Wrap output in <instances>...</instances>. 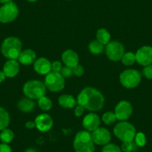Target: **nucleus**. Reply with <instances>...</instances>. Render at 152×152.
I'll list each match as a JSON object with an SVG mask.
<instances>
[{
	"label": "nucleus",
	"instance_id": "1",
	"mask_svg": "<svg viewBox=\"0 0 152 152\" xmlns=\"http://www.w3.org/2000/svg\"><path fill=\"white\" fill-rule=\"evenodd\" d=\"M77 103L90 111L100 110L104 104L103 95L93 87H87L81 91L77 98Z\"/></svg>",
	"mask_w": 152,
	"mask_h": 152
},
{
	"label": "nucleus",
	"instance_id": "2",
	"mask_svg": "<svg viewBox=\"0 0 152 152\" xmlns=\"http://www.w3.org/2000/svg\"><path fill=\"white\" fill-rule=\"evenodd\" d=\"M22 42L19 38L9 37L2 42L1 52L8 60H17L22 52Z\"/></svg>",
	"mask_w": 152,
	"mask_h": 152
},
{
	"label": "nucleus",
	"instance_id": "3",
	"mask_svg": "<svg viewBox=\"0 0 152 152\" xmlns=\"http://www.w3.org/2000/svg\"><path fill=\"white\" fill-rule=\"evenodd\" d=\"M73 148L75 152H95V143L87 131H79L75 137Z\"/></svg>",
	"mask_w": 152,
	"mask_h": 152
},
{
	"label": "nucleus",
	"instance_id": "4",
	"mask_svg": "<svg viewBox=\"0 0 152 152\" xmlns=\"http://www.w3.org/2000/svg\"><path fill=\"white\" fill-rule=\"evenodd\" d=\"M46 87L43 82L38 80L28 81L24 84L23 93L26 97L31 99H39L42 96H45Z\"/></svg>",
	"mask_w": 152,
	"mask_h": 152
},
{
	"label": "nucleus",
	"instance_id": "5",
	"mask_svg": "<svg viewBox=\"0 0 152 152\" xmlns=\"http://www.w3.org/2000/svg\"><path fill=\"white\" fill-rule=\"evenodd\" d=\"M113 134L122 142L133 141L136 135V128L132 124L122 121L113 128Z\"/></svg>",
	"mask_w": 152,
	"mask_h": 152
},
{
	"label": "nucleus",
	"instance_id": "6",
	"mask_svg": "<svg viewBox=\"0 0 152 152\" xmlns=\"http://www.w3.org/2000/svg\"><path fill=\"white\" fill-rule=\"evenodd\" d=\"M142 80L141 73L137 69H130L122 72L119 76L121 84L125 88L133 89L140 84Z\"/></svg>",
	"mask_w": 152,
	"mask_h": 152
},
{
	"label": "nucleus",
	"instance_id": "7",
	"mask_svg": "<svg viewBox=\"0 0 152 152\" xmlns=\"http://www.w3.org/2000/svg\"><path fill=\"white\" fill-rule=\"evenodd\" d=\"M44 84L46 88L53 93L61 91L65 87V81L64 77L60 72H50L49 74L46 75Z\"/></svg>",
	"mask_w": 152,
	"mask_h": 152
},
{
	"label": "nucleus",
	"instance_id": "8",
	"mask_svg": "<svg viewBox=\"0 0 152 152\" xmlns=\"http://www.w3.org/2000/svg\"><path fill=\"white\" fill-rule=\"evenodd\" d=\"M19 9L14 2L4 4L0 7V23H10L18 17Z\"/></svg>",
	"mask_w": 152,
	"mask_h": 152
},
{
	"label": "nucleus",
	"instance_id": "9",
	"mask_svg": "<svg viewBox=\"0 0 152 152\" xmlns=\"http://www.w3.org/2000/svg\"><path fill=\"white\" fill-rule=\"evenodd\" d=\"M105 52L109 60L112 61H121L125 54V48L119 42L110 41L106 45Z\"/></svg>",
	"mask_w": 152,
	"mask_h": 152
},
{
	"label": "nucleus",
	"instance_id": "10",
	"mask_svg": "<svg viewBox=\"0 0 152 152\" xmlns=\"http://www.w3.org/2000/svg\"><path fill=\"white\" fill-rule=\"evenodd\" d=\"M133 112L132 105L127 101H121L116 104L114 113L116 119L120 121L128 120Z\"/></svg>",
	"mask_w": 152,
	"mask_h": 152
},
{
	"label": "nucleus",
	"instance_id": "11",
	"mask_svg": "<svg viewBox=\"0 0 152 152\" xmlns=\"http://www.w3.org/2000/svg\"><path fill=\"white\" fill-rule=\"evenodd\" d=\"M136 61L140 65L146 66L152 64V46H144L136 52Z\"/></svg>",
	"mask_w": 152,
	"mask_h": 152
},
{
	"label": "nucleus",
	"instance_id": "12",
	"mask_svg": "<svg viewBox=\"0 0 152 152\" xmlns=\"http://www.w3.org/2000/svg\"><path fill=\"white\" fill-rule=\"evenodd\" d=\"M91 136L94 143L98 145L104 146L110 143L111 140V134L110 131L102 127H99L97 129L93 131Z\"/></svg>",
	"mask_w": 152,
	"mask_h": 152
},
{
	"label": "nucleus",
	"instance_id": "13",
	"mask_svg": "<svg viewBox=\"0 0 152 152\" xmlns=\"http://www.w3.org/2000/svg\"><path fill=\"white\" fill-rule=\"evenodd\" d=\"M35 127L40 132H47L52 129L53 126L52 118L47 113H42L38 115L34 121Z\"/></svg>",
	"mask_w": 152,
	"mask_h": 152
},
{
	"label": "nucleus",
	"instance_id": "14",
	"mask_svg": "<svg viewBox=\"0 0 152 152\" xmlns=\"http://www.w3.org/2000/svg\"><path fill=\"white\" fill-rule=\"evenodd\" d=\"M82 125L86 131L93 132L100 125V118L95 113H90L83 119Z\"/></svg>",
	"mask_w": 152,
	"mask_h": 152
},
{
	"label": "nucleus",
	"instance_id": "15",
	"mask_svg": "<svg viewBox=\"0 0 152 152\" xmlns=\"http://www.w3.org/2000/svg\"><path fill=\"white\" fill-rule=\"evenodd\" d=\"M34 69L37 73L40 75H47L52 72V63L46 58L36 59L34 63Z\"/></svg>",
	"mask_w": 152,
	"mask_h": 152
},
{
	"label": "nucleus",
	"instance_id": "16",
	"mask_svg": "<svg viewBox=\"0 0 152 152\" xmlns=\"http://www.w3.org/2000/svg\"><path fill=\"white\" fill-rule=\"evenodd\" d=\"M61 58H62L63 63L66 66L74 68L75 66L78 65L79 58H78V54L72 49H67L64 51L63 52Z\"/></svg>",
	"mask_w": 152,
	"mask_h": 152
},
{
	"label": "nucleus",
	"instance_id": "17",
	"mask_svg": "<svg viewBox=\"0 0 152 152\" xmlns=\"http://www.w3.org/2000/svg\"><path fill=\"white\" fill-rule=\"evenodd\" d=\"M5 75L8 78H14L20 72V64L17 60H8L3 66Z\"/></svg>",
	"mask_w": 152,
	"mask_h": 152
},
{
	"label": "nucleus",
	"instance_id": "18",
	"mask_svg": "<svg viewBox=\"0 0 152 152\" xmlns=\"http://www.w3.org/2000/svg\"><path fill=\"white\" fill-rule=\"evenodd\" d=\"M18 61L23 65H31L36 61V53L31 49H26L22 51L18 58Z\"/></svg>",
	"mask_w": 152,
	"mask_h": 152
},
{
	"label": "nucleus",
	"instance_id": "19",
	"mask_svg": "<svg viewBox=\"0 0 152 152\" xmlns=\"http://www.w3.org/2000/svg\"><path fill=\"white\" fill-rule=\"evenodd\" d=\"M58 103L60 106L66 109H72L75 107L77 105V100L71 95H62L58 99Z\"/></svg>",
	"mask_w": 152,
	"mask_h": 152
},
{
	"label": "nucleus",
	"instance_id": "20",
	"mask_svg": "<svg viewBox=\"0 0 152 152\" xmlns=\"http://www.w3.org/2000/svg\"><path fill=\"white\" fill-rule=\"evenodd\" d=\"M18 108L23 113H30L35 108V102L33 99L24 98L18 102Z\"/></svg>",
	"mask_w": 152,
	"mask_h": 152
},
{
	"label": "nucleus",
	"instance_id": "21",
	"mask_svg": "<svg viewBox=\"0 0 152 152\" xmlns=\"http://www.w3.org/2000/svg\"><path fill=\"white\" fill-rule=\"evenodd\" d=\"M10 123V116L5 108L0 107V131L8 128Z\"/></svg>",
	"mask_w": 152,
	"mask_h": 152
},
{
	"label": "nucleus",
	"instance_id": "22",
	"mask_svg": "<svg viewBox=\"0 0 152 152\" xmlns=\"http://www.w3.org/2000/svg\"><path fill=\"white\" fill-rule=\"evenodd\" d=\"M96 38L102 44L107 45L110 42V34L105 28H100L96 33Z\"/></svg>",
	"mask_w": 152,
	"mask_h": 152
},
{
	"label": "nucleus",
	"instance_id": "23",
	"mask_svg": "<svg viewBox=\"0 0 152 152\" xmlns=\"http://www.w3.org/2000/svg\"><path fill=\"white\" fill-rule=\"evenodd\" d=\"M14 137V134L11 129L9 128H5L0 133V140L2 143H5V144H9L10 142L13 141Z\"/></svg>",
	"mask_w": 152,
	"mask_h": 152
},
{
	"label": "nucleus",
	"instance_id": "24",
	"mask_svg": "<svg viewBox=\"0 0 152 152\" xmlns=\"http://www.w3.org/2000/svg\"><path fill=\"white\" fill-rule=\"evenodd\" d=\"M89 50L93 55H99L102 54L104 50V46L100 42L96 40H93L89 44Z\"/></svg>",
	"mask_w": 152,
	"mask_h": 152
},
{
	"label": "nucleus",
	"instance_id": "25",
	"mask_svg": "<svg viewBox=\"0 0 152 152\" xmlns=\"http://www.w3.org/2000/svg\"><path fill=\"white\" fill-rule=\"evenodd\" d=\"M38 106L43 110L48 111L52 108V102L49 97L43 96L38 99Z\"/></svg>",
	"mask_w": 152,
	"mask_h": 152
},
{
	"label": "nucleus",
	"instance_id": "26",
	"mask_svg": "<svg viewBox=\"0 0 152 152\" xmlns=\"http://www.w3.org/2000/svg\"><path fill=\"white\" fill-rule=\"evenodd\" d=\"M121 61H122V64L125 66H132L135 64V62H137L135 54L131 52H128L124 54Z\"/></svg>",
	"mask_w": 152,
	"mask_h": 152
},
{
	"label": "nucleus",
	"instance_id": "27",
	"mask_svg": "<svg viewBox=\"0 0 152 152\" xmlns=\"http://www.w3.org/2000/svg\"><path fill=\"white\" fill-rule=\"evenodd\" d=\"M102 119L104 123L107 125H112V124L115 123L116 121L117 120L116 115H115L114 112H112V111H107V112L104 113Z\"/></svg>",
	"mask_w": 152,
	"mask_h": 152
},
{
	"label": "nucleus",
	"instance_id": "28",
	"mask_svg": "<svg viewBox=\"0 0 152 152\" xmlns=\"http://www.w3.org/2000/svg\"><path fill=\"white\" fill-rule=\"evenodd\" d=\"M137 145L134 141H128V142H124L121 146V150L122 152H134L137 151Z\"/></svg>",
	"mask_w": 152,
	"mask_h": 152
},
{
	"label": "nucleus",
	"instance_id": "29",
	"mask_svg": "<svg viewBox=\"0 0 152 152\" xmlns=\"http://www.w3.org/2000/svg\"><path fill=\"white\" fill-rule=\"evenodd\" d=\"M134 141L137 145V147L142 148L145 145L147 140H146V137L144 133L139 132L136 134Z\"/></svg>",
	"mask_w": 152,
	"mask_h": 152
},
{
	"label": "nucleus",
	"instance_id": "30",
	"mask_svg": "<svg viewBox=\"0 0 152 152\" xmlns=\"http://www.w3.org/2000/svg\"><path fill=\"white\" fill-rule=\"evenodd\" d=\"M102 152H122L121 148L114 143H108L103 146Z\"/></svg>",
	"mask_w": 152,
	"mask_h": 152
},
{
	"label": "nucleus",
	"instance_id": "31",
	"mask_svg": "<svg viewBox=\"0 0 152 152\" xmlns=\"http://www.w3.org/2000/svg\"><path fill=\"white\" fill-rule=\"evenodd\" d=\"M60 73H61V75H62L64 78H69V77H71V76L73 75L72 68L65 66L64 67H63Z\"/></svg>",
	"mask_w": 152,
	"mask_h": 152
},
{
	"label": "nucleus",
	"instance_id": "32",
	"mask_svg": "<svg viewBox=\"0 0 152 152\" xmlns=\"http://www.w3.org/2000/svg\"><path fill=\"white\" fill-rule=\"evenodd\" d=\"M142 74L148 79H152V64L144 66Z\"/></svg>",
	"mask_w": 152,
	"mask_h": 152
},
{
	"label": "nucleus",
	"instance_id": "33",
	"mask_svg": "<svg viewBox=\"0 0 152 152\" xmlns=\"http://www.w3.org/2000/svg\"><path fill=\"white\" fill-rule=\"evenodd\" d=\"M62 64L60 61H54L52 64V72H61L62 69Z\"/></svg>",
	"mask_w": 152,
	"mask_h": 152
},
{
	"label": "nucleus",
	"instance_id": "34",
	"mask_svg": "<svg viewBox=\"0 0 152 152\" xmlns=\"http://www.w3.org/2000/svg\"><path fill=\"white\" fill-rule=\"evenodd\" d=\"M72 71H73V75L76 76H80L82 75L84 72V67L81 65H77L76 66H75L74 68H72Z\"/></svg>",
	"mask_w": 152,
	"mask_h": 152
},
{
	"label": "nucleus",
	"instance_id": "35",
	"mask_svg": "<svg viewBox=\"0 0 152 152\" xmlns=\"http://www.w3.org/2000/svg\"><path fill=\"white\" fill-rule=\"evenodd\" d=\"M84 108L82 106H81V105L78 104L76 105L75 107V115L76 116H78V117H80V116H81L84 114Z\"/></svg>",
	"mask_w": 152,
	"mask_h": 152
},
{
	"label": "nucleus",
	"instance_id": "36",
	"mask_svg": "<svg viewBox=\"0 0 152 152\" xmlns=\"http://www.w3.org/2000/svg\"><path fill=\"white\" fill-rule=\"evenodd\" d=\"M0 152H12V149L8 144L1 143L0 144Z\"/></svg>",
	"mask_w": 152,
	"mask_h": 152
},
{
	"label": "nucleus",
	"instance_id": "37",
	"mask_svg": "<svg viewBox=\"0 0 152 152\" xmlns=\"http://www.w3.org/2000/svg\"><path fill=\"white\" fill-rule=\"evenodd\" d=\"M35 127V123L34 122H31V121H29V122H27L26 124V128H28V129H33Z\"/></svg>",
	"mask_w": 152,
	"mask_h": 152
},
{
	"label": "nucleus",
	"instance_id": "38",
	"mask_svg": "<svg viewBox=\"0 0 152 152\" xmlns=\"http://www.w3.org/2000/svg\"><path fill=\"white\" fill-rule=\"evenodd\" d=\"M6 78V75H5L3 71H0V84L3 82Z\"/></svg>",
	"mask_w": 152,
	"mask_h": 152
},
{
	"label": "nucleus",
	"instance_id": "39",
	"mask_svg": "<svg viewBox=\"0 0 152 152\" xmlns=\"http://www.w3.org/2000/svg\"><path fill=\"white\" fill-rule=\"evenodd\" d=\"M13 2V0H0V3L2 4H7V3H9V2Z\"/></svg>",
	"mask_w": 152,
	"mask_h": 152
},
{
	"label": "nucleus",
	"instance_id": "40",
	"mask_svg": "<svg viewBox=\"0 0 152 152\" xmlns=\"http://www.w3.org/2000/svg\"><path fill=\"white\" fill-rule=\"evenodd\" d=\"M25 152H38V151L37 149L33 148H28Z\"/></svg>",
	"mask_w": 152,
	"mask_h": 152
},
{
	"label": "nucleus",
	"instance_id": "41",
	"mask_svg": "<svg viewBox=\"0 0 152 152\" xmlns=\"http://www.w3.org/2000/svg\"><path fill=\"white\" fill-rule=\"evenodd\" d=\"M27 1L29 2H37V0H27Z\"/></svg>",
	"mask_w": 152,
	"mask_h": 152
}]
</instances>
